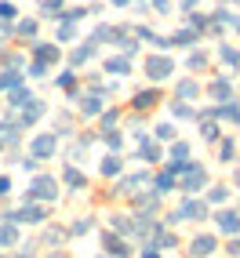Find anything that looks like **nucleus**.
<instances>
[{
  "mask_svg": "<svg viewBox=\"0 0 240 258\" xmlns=\"http://www.w3.org/2000/svg\"><path fill=\"white\" fill-rule=\"evenodd\" d=\"M8 222H15V226H44L47 222V208L40 200H29L26 208H15V211H4Z\"/></svg>",
  "mask_w": 240,
  "mask_h": 258,
  "instance_id": "obj_1",
  "label": "nucleus"
},
{
  "mask_svg": "<svg viewBox=\"0 0 240 258\" xmlns=\"http://www.w3.org/2000/svg\"><path fill=\"white\" fill-rule=\"evenodd\" d=\"M26 197H29V200H40V204H55V200H58V182L51 178V175H37V178H33V185L26 189Z\"/></svg>",
  "mask_w": 240,
  "mask_h": 258,
  "instance_id": "obj_2",
  "label": "nucleus"
},
{
  "mask_svg": "<svg viewBox=\"0 0 240 258\" xmlns=\"http://www.w3.org/2000/svg\"><path fill=\"white\" fill-rule=\"evenodd\" d=\"M178 175H182V189H186V193H200V189H208V167L197 164V160H190Z\"/></svg>",
  "mask_w": 240,
  "mask_h": 258,
  "instance_id": "obj_3",
  "label": "nucleus"
},
{
  "mask_svg": "<svg viewBox=\"0 0 240 258\" xmlns=\"http://www.w3.org/2000/svg\"><path fill=\"white\" fill-rule=\"evenodd\" d=\"M55 153H58V135L55 131H40L29 142V157H37V160H51Z\"/></svg>",
  "mask_w": 240,
  "mask_h": 258,
  "instance_id": "obj_4",
  "label": "nucleus"
},
{
  "mask_svg": "<svg viewBox=\"0 0 240 258\" xmlns=\"http://www.w3.org/2000/svg\"><path fill=\"white\" fill-rule=\"evenodd\" d=\"M171 73H175V62H171L167 55H149V58H146V77H149L153 84L167 80Z\"/></svg>",
  "mask_w": 240,
  "mask_h": 258,
  "instance_id": "obj_5",
  "label": "nucleus"
},
{
  "mask_svg": "<svg viewBox=\"0 0 240 258\" xmlns=\"http://www.w3.org/2000/svg\"><path fill=\"white\" fill-rule=\"evenodd\" d=\"M171 247H178V236L164 226H153V244H146L142 254H160V251H171Z\"/></svg>",
  "mask_w": 240,
  "mask_h": 258,
  "instance_id": "obj_6",
  "label": "nucleus"
},
{
  "mask_svg": "<svg viewBox=\"0 0 240 258\" xmlns=\"http://www.w3.org/2000/svg\"><path fill=\"white\" fill-rule=\"evenodd\" d=\"M175 215H178V222H204L208 218V200H197L190 193V200H182V208Z\"/></svg>",
  "mask_w": 240,
  "mask_h": 258,
  "instance_id": "obj_7",
  "label": "nucleus"
},
{
  "mask_svg": "<svg viewBox=\"0 0 240 258\" xmlns=\"http://www.w3.org/2000/svg\"><path fill=\"white\" fill-rule=\"evenodd\" d=\"M102 106H106V91H102V88H91L88 95H77V109L84 116H98Z\"/></svg>",
  "mask_w": 240,
  "mask_h": 258,
  "instance_id": "obj_8",
  "label": "nucleus"
},
{
  "mask_svg": "<svg viewBox=\"0 0 240 258\" xmlns=\"http://www.w3.org/2000/svg\"><path fill=\"white\" fill-rule=\"evenodd\" d=\"M193 160V153H190V142H182V139H171V149H167V167L171 171H182L186 164Z\"/></svg>",
  "mask_w": 240,
  "mask_h": 258,
  "instance_id": "obj_9",
  "label": "nucleus"
},
{
  "mask_svg": "<svg viewBox=\"0 0 240 258\" xmlns=\"http://www.w3.org/2000/svg\"><path fill=\"white\" fill-rule=\"evenodd\" d=\"M29 47H33V58H40V62H47V66H58V62H62V47H58V44L33 40Z\"/></svg>",
  "mask_w": 240,
  "mask_h": 258,
  "instance_id": "obj_10",
  "label": "nucleus"
},
{
  "mask_svg": "<svg viewBox=\"0 0 240 258\" xmlns=\"http://www.w3.org/2000/svg\"><path fill=\"white\" fill-rule=\"evenodd\" d=\"M19 109H22V113H19V127H33V124H37V120L44 116V102L33 95L26 106H19Z\"/></svg>",
  "mask_w": 240,
  "mask_h": 258,
  "instance_id": "obj_11",
  "label": "nucleus"
},
{
  "mask_svg": "<svg viewBox=\"0 0 240 258\" xmlns=\"http://www.w3.org/2000/svg\"><path fill=\"white\" fill-rule=\"evenodd\" d=\"M149 182H153V193H160V197H167L171 189H175V182H178V171H171V167H164V171H157V175H153Z\"/></svg>",
  "mask_w": 240,
  "mask_h": 258,
  "instance_id": "obj_12",
  "label": "nucleus"
},
{
  "mask_svg": "<svg viewBox=\"0 0 240 258\" xmlns=\"http://www.w3.org/2000/svg\"><path fill=\"white\" fill-rule=\"evenodd\" d=\"M215 226H218V233H226V236L240 233V211H215Z\"/></svg>",
  "mask_w": 240,
  "mask_h": 258,
  "instance_id": "obj_13",
  "label": "nucleus"
},
{
  "mask_svg": "<svg viewBox=\"0 0 240 258\" xmlns=\"http://www.w3.org/2000/svg\"><path fill=\"white\" fill-rule=\"evenodd\" d=\"M160 98H164V95H160L157 88H146V91H139V95L131 98V109H135V113H146V109H153V106H157Z\"/></svg>",
  "mask_w": 240,
  "mask_h": 258,
  "instance_id": "obj_14",
  "label": "nucleus"
},
{
  "mask_svg": "<svg viewBox=\"0 0 240 258\" xmlns=\"http://www.w3.org/2000/svg\"><path fill=\"white\" fill-rule=\"evenodd\" d=\"M120 171H124V160H120V153L109 149V157H102V160H98V175H102V178H116Z\"/></svg>",
  "mask_w": 240,
  "mask_h": 258,
  "instance_id": "obj_15",
  "label": "nucleus"
},
{
  "mask_svg": "<svg viewBox=\"0 0 240 258\" xmlns=\"http://www.w3.org/2000/svg\"><path fill=\"white\" fill-rule=\"evenodd\" d=\"M102 251L106 254H131V244H124L120 233H102Z\"/></svg>",
  "mask_w": 240,
  "mask_h": 258,
  "instance_id": "obj_16",
  "label": "nucleus"
},
{
  "mask_svg": "<svg viewBox=\"0 0 240 258\" xmlns=\"http://www.w3.org/2000/svg\"><path fill=\"white\" fill-rule=\"evenodd\" d=\"M215 251H218V240L211 233H200L190 240V254H215Z\"/></svg>",
  "mask_w": 240,
  "mask_h": 258,
  "instance_id": "obj_17",
  "label": "nucleus"
},
{
  "mask_svg": "<svg viewBox=\"0 0 240 258\" xmlns=\"http://www.w3.org/2000/svg\"><path fill=\"white\" fill-rule=\"evenodd\" d=\"M98 55V44H91V40H84L80 47H73V55H70V66L77 70V66H84V62H91Z\"/></svg>",
  "mask_w": 240,
  "mask_h": 258,
  "instance_id": "obj_18",
  "label": "nucleus"
},
{
  "mask_svg": "<svg viewBox=\"0 0 240 258\" xmlns=\"http://www.w3.org/2000/svg\"><path fill=\"white\" fill-rule=\"evenodd\" d=\"M200 84L193 80V77H186V80H178V88H175V98H182V102H197L200 98Z\"/></svg>",
  "mask_w": 240,
  "mask_h": 258,
  "instance_id": "obj_19",
  "label": "nucleus"
},
{
  "mask_svg": "<svg viewBox=\"0 0 240 258\" xmlns=\"http://www.w3.org/2000/svg\"><path fill=\"white\" fill-rule=\"evenodd\" d=\"M62 182L70 185V189H77V193H80V189H88V175H84L80 167H73V164H66V171H62Z\"/></svg>",
  "mask_w": 240,
  "mask_h": 258,
  "instance_id": "obj_20",
  "label": "nucleus"
},
{
  "mask_svg": "<svg viewBox=\"0 0 240 258\" xmlns=\"http://www.w3.org/2000/svg\"><path fill=\"white\" fill-rule=\"evenodd\" d=\"M109 77H128L131 73V58L128 55H113V58H106V66H102Z\"/></svg>",
  "mask_w": 240,
  "mask_h": 258,
  "instance_id": "obj_21",
  "label": "nucleus"
},
{
  "mask_svg": "<svg viewBox=\"0 0 240 258\" xmlns=\"http://www.w3.org/2000/svg\"><path fill=\"white\" fill-rule=\"evenodd\" d=\"M208 95H211L215 102H226V98H233V84H229L226 77H215V80L208 84Z\"/></svg>",
  "mask_w": 240,
  "mask_h": 258,
  "instance_id": "obj_22",
  "label": "nucleus"
},
{
  "mask_svg": "<svg viewBox=\"0 0 240 258\" xmlns=\"http://www.w3.org/2000/svg\"><path fill=\"white\" fill-rule=\"evenodd\" d=\"M186 70H190V73H204V70H208V51H200L193 44L190 55H186Z\"/></svg>",
  "mask_w": 240,
  "mask_h": 258,
  "instance_id": "obj_23",
  "label": "nucleus"
},
{
  "mask_svg": "<svg viewBox=\"0 0 240 258\" xmlns=\"http://www.w3.org/2000/svg\"><path fill=\"white\" fill-rule=\"evenodd\" d=\"M167 44H171V47H193V44H200V33L186 26V29L175 33V37H167Z\"/></svg>",
  "mask_w": 240,
  "mask_h": 258,
  "instance_id": "obj_24",
  "label": "nucleus"
},
{
  "mask_svg": "<svg viewBox=\"0 0 240 258\" xmlns=\"http://www.w3.org/2000/svg\"><path fill=\"white\" fill-rule=\"evenodd\" d=\"M146 182H149V171H135V175H124V178H120V189H124V193H139Z\"/></svg>",
  "mask_w": 240,
  "mask_h": 258,
  "instance_id": "obj_25",
  "label": "nucleus"
},
{
  "mask_svg": "<svg viewBox=\"0 0 240 258\" xmlns=\"http://www.w3.org/2000/svg\"><path fill=\"white\" fill-rule=\"evenodd\" d=\"M15 244H19V226L0 218V247H15Z\"/></svg>",
  "mask_w": 240,
  "mask_h": 258,
  "instance_id": "obj_26",
  "label": "nucleus"
},
{
  "mask_svg": "<svg viewBox=\"0 0 240 258\" xmlns=\"http://www.w3.org/2000/svg\"><path fill=\"white\" fill-rule=\"evenodd\" d=\"M55 84H58V88H70V98L80 95V84H77V70H73V66H70V70H62V73L55 77Z\"/></svg>",
  "mask_w": 240,
  "mask_h": 258,
  "instance_id": "obj_27",
  "label": "nucleus"
},
{
  "mask_svg": "<svg viewBox=\"0 0 240 258\" xmlns=\"http://www.w3.org/2000/svg\"><path fill=\"white\" fill-rule=\"evenodd\" d=\"M186 26L197 29V33H204V29L211 26V15H204L200 8H193V11H186Z\"/></svg>",
  "mask_w": 240,
  "mask_h": 258,
  "instance_id": "obj_28",
  "label": "nucleus"
},
{
  "mask_svg": "<svg viewBox=\"0 0 240 258\" xmlns=\"http://www.w3.org/2000/svg\"><path fill=\"white\" fill-rule=\"evenodd\" d=\"M215 146H218V160H222V164H233V160H236V142H233V139H222V135H218Z\"/></svg>",
  "mask_w": 240,
  "mask_h": 258,
  "instance_id": "obj_29",
  "label": "nucleus"
},
{
  "mask_svg": "<svg viewBox=\"0 0 240 258\" xmlns=\"http://www.w3.org/2000/svg\"><path fill=\"white\" fill-rule=\"evenodd\" d=\"M66 236H70L66 229H58V226H47V229L40 233V247H58V244H62Z\"/></svg>",
  "mask_w": 240,
  "mask_h": 258,
  "instance_id": "obj_30",
  "label": "nucleus"
},
{
  "mask_svg": "<svg viewBox=\"0 0 240 258\" xmlns=\"http://www.w3.org/2000/svg\"><path fill=\"white\" fill-rule=\"evenodd\" d=\"M218 135H222V124H218L215 116H204V120H200V139H204V142H215Z\"/></svg>",
  "mask_w": 240,
  "mask_h": 258,
  "instance_id": "obj_31",
  "label": "nucleus"
},
{
  "mask_svg": "<svg viewBox=\"0 0 240 258\" xmlns=\"http://www.w3.org/2000/svg\"><path fill=\"white\" fill-rule=\"evenodd\" d=\"M29 98H33V91H29V88H22V84H11V88H8V102H11L15 109H19V106H26Z\"/></svg>",
  "mask_w": 240,
  "mask_h": 258,
  "instance_id": "obj_32",
  "label": "nucleus"
},
{
  "mask_svg": "<svg viewBox=\"0 0 240 258\" xmlns=\"http://www.w3.org/2000/svg\"><path fill=\"white\" fill-rule=\"evenodd\" d=\"M218 58L229 66V70H240V51L233 44H218Z\"/></svg>",
  "mask_w": 240,
  "mask_h": 258,
  "instance_id": "obj_33",
  "label": "nucleus"
},
{
  "mask_svg": "<svg viewBox=\"0 0 240 258\" xmlns=\"http://www.w3.org/2000/svg\"><path fill=\"white\" fill-rule=\"evenodd\" d=\"M171 113H175L178 120H197V109H193V102H182V98H175V102H171Z\"/></svg>",
  "mask_w": 240,
  "mask_h": 258,
  "instance_id": "obj_34",
  "label": "nucleus"
},
{
  "mask_svg": "<svg viewBox=\"0 0 240 258\" xmlns=\"http://www.w3.org/2000/svg\"><path fill=\"white\" fill-rule=\"evenodd\" d=\"M113 37H116V26H95V33H91V44H113Z\"/></svg>",
  "mask_w": 240,
  "mask_h": 258,
  "instance_id": "obj_35",
  "label": "nucleus"
},
{
  "mask_svg": "<svg viewBox=\"0 0 240 258\" xmlns=\"http://www.w3.org/2000/svg\"><path fill=\"white\" fill-rule=\"evenodd\" d=\"M73 40H77V22L58 19V44H73Z\"/></svg>",
  "mask_w": 240,
  "mask_h": 258,
  "instance_id": "obj_36",
  "label": "nucleus"
},
{
  "mask_svg": "<svg viewBox=\"0 0 240 258\" xmlns=\"http://www.w3.org/2000/svg\"><path fill=\"white\" fill-rule=\"evenodd\" d=\"M91 226H95V218L91 215H80V218H73V226L66 233H70V236H84V233H91Z\"/></svg>",
  "mask_w": 240,
  "mask_h": 258,
  "instance_id": "obj_37",
  "label": "nucleus"
},
{
  "mask_svg": "<svg viewBox=\"0 0 240 258\" xmlns=\"http://www.w3.org/2000/svg\"><path fill=\"white\" fill-rule=\"evenodd\" d=\"M62 4H66V0H37V8H40V19H58Z\"/></svg>",
  "mask_w": 240,
  "mask_h": 258,
  "instance_id": "obj_38",
  "label": "nucleus"
},
{
  "mask_svg": "<svg viewBox=\"0 0 240 258\" xmlns=\"http://www.w3.org/2000/svg\"><path fill=\"white\" fill-rule=\"evenodd\" d=\"M102 142H106L113 153H120V146H124V135H120L116 127H102Z\"/></svg>",
  "mask_w": 240,
  "mask_h": 258,
  "instance_id": "obj_39",
  "label": "nucleus"
},
{
  "mask_svg": "<svg viewBox=\"0 0 240 258\" xmlns=\"http://www.w3.org/2000/svg\"><path fill=\"white\" fill-rule=\"evenodd\" d=\"M37 19H19V22H15V33H22V40H33V37H37Z\"/></svg>",
  "mask_w": 240,
  "mask_h": 258,
  "instance_id": "obj_40",
  "label": "nucleus"
},
{
  "mask_svg": "<svg viewBox=\"0 0 240 258\" xmlns=\"http://www.w3.org/2000/svg\"><path fill=\"white\" fill-rule=\"evenodd\" d=\"M120 124V109H106V106H102L98 109V131L102 127H116Z\"/></svg>",
  "mask_w": 240,
  "mask_h": 258,
  "instance_id": "obj_41",
  "label": "nucleus"
},
{
  "mask_svg": "<svg viewBox=\"0 0 240 258\" xmlns=\"http://www.w3.org/2000/svg\"><path fill=\"white\" fill-rule=\"evenodd\" d=\"M139 160H160V142H146L142 139V149H139Z\"/></svg>",
  "mask_w": 240,
  "mask_h": 258,
  "instance_id": "obj_42",
  "label": "nucleus"
},
{
  "mask_svg": "<svg viewBox=\"0 0 240 258\" xmlns=\"http://www.w3.org/2000/svg\"><path fill=\"white\" fill-rule=\"evenodd\" d=\"M229 200V189L226 185H211L208 189V204H226Z\"/></svg>",
  "mask_w": 240,
  "mask_h": 258,
  "instance_id": "obj_43",
  "label": "nucleus"
},
{
  "mask_svg": "<svg viewBox=\"0 0 240 258\" xmlns=\"http://www.w3.org/2000/svg\"><path fill=\"white\" fill-rule=\"evenodd\" d=\"M84 15H88V8H62V11H58V19H70V22H80Z\"/></svg>",
  "mask_w": 240,
  "mask_h": 258,
  "instance_id": "obj_44",
  "label": "nucleus"
},
{
  "mask_svg": "<svg viewBox=\"0 0 240 258\" xmlns=\"http://www.w3.org/2000/svg\"><path fill=\"white\" fill-rule=\"evenodd\" d=\"M26 70H29V77H47V62H40V58H33V62H26Z\"/></svg>",
  "mask_w": 240,
  "mask_h": 258,
  "instance_id": "obj_45",
  "label": "nucleus"
},
{
  "mask_svg": "<svg viewBox=\"0 0 240 258\" xmlns=\"http://www.w3.org/2000/svg\"><path fill=\"white\" fill-rule=\"evenodd\" d=\"M175 139V124H157V142H171Z\"/></svg>",
  "mask_w": 240,
  "mask_h": 258,
  "instance_id": "obj_46",
  "label": "nucleus"
},
{
  "mask_svg": "<svg viewBox=\"0 0 240 258\" xmlns=\"http://www.w3.org/2000/svg\"><path fill=\"white\" fill-rule=\"evenodd\" d=\"M15 15H19V8L11 0H0V19H15Z\"/></svg>",
  "mask_w": 240,
  "mask_h": 258,
  "instance_id": "obj_47",
  "label": "nucleus"
},
{
  "mask_svg": "<svg viewBox=\"0 0 240 258\" xmlns=\"http://www.w3.org/2000/svg\"><path fill=\"white\" fill-rule=\"evenodd\" d=\"M113 229H116V233H128V229H131V218H124V215H113Z\"/></svg>",
  "mask_w": 240,
  "mask_h": 258,
  "instance_id": "obj_48",
  "label": "nucleus"
},
{
  "mask_svg": "<svg viewBox=\"0 0 240 258\" xmlns=\"http://www.w3.org/2000/svg\"><path fill=\"white\" fill-rule=\"evenodd\" d=\"M149 4H153V11H160V15L171 11V0H149Z\"/></svg>",
  "mask_w": 240,
  "mask_h": 258,
  "instance_id": "obj_49",
  "label": "nucleus"
},
{
  "mask_svg": "<svg viewBox=\"0 0 240 258\" xmlns=\"http://www.w3.org/2000/svg\"><path fill=\"white\" fill-rule=\"evenodd\" d=\"M178 8L182 11H193V8H200V0H178Z\"/></svg>",
  "mask_w": 240,
  "mask_h": 258,
  "instance_id": "obj_50",
  "label": "nucleus"
},
{
  "mask_svg": "<svg viewBox=\"0 0 240 258\" xmlns=\"http://www.w3.org/2000/svg\"><path fill=\"white\" fill-rule=\"evenodd\" d=\"M4 193H11V178H8V175H0V197H4Z\"/></svg>",
  "mask_w": 240,
  "mask_h": 258,
  "instance_id": "obj_51",
  "label": "nucleus"
},
{
  "mask_svg": "<svg viewBox=\"0 0 240 258\" xmlns=\"http://www.w3.org/2000/svg\"><path fill=\"white\" fill-rule=\"evenodd\" d=\"M226 251H229V254H240V236H236V233H233V244H226Z\"/></svg>",
  "mask_w": 240,
  "mask_h": 258,
  "instance_id": "obj_52",
  "label": "nucleus"
},
{
  "mask_svg": "<svg viewBox=\"0 0 240 258\" xmlns=\"http://www.w3.org/2000/svg\"><path fill=\"white\" fill-rule=\"evenodd\" d=\"M113 4H116V8H128V4H131V0H113Z\"/></svg>",
  "mask_w": 240,
  "mask_h": 258,
  "instance_id": "obj_53",
  "label": "nucleus"
},
{
  "mask_svg": "<svg viewBox=\"0 0 240 258\" xmlns=\"http://www.w3.org/2000/svg\"><path fill=\"white\" fill-rule=\"evenodd\" d=\"M233 182H236V189H240V167H236V175H233Z\"/></svg>",
  "mask_w": 240,
  "mask_h": 258,
  "instance_id": "obj_54",
  "label": "nucleus"
}]
</instances>
